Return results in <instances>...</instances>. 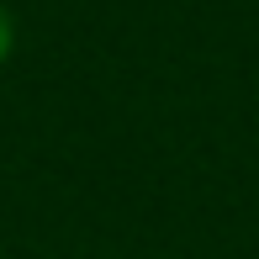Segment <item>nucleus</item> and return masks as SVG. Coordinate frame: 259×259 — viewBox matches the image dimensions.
Returning <instances> with one entry per match:
<instances>
[{"label": "nucleus", "mask_w": 259, "mask_h": 259, "mask_svg": "<svg viewBox=\"0 0 259 259\" xmlns=\"http://www.w3.org/2000/svg\"><path fill=\"white\" fill-rule=\"evenodd\" d=\"M11 48H16V21H11V11L0 6V64L11 58Z\"/></svg>", "instance_id": "nucleus-1"}]
</instances>
